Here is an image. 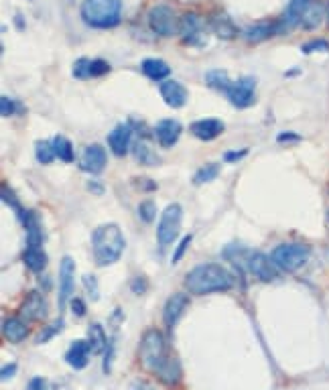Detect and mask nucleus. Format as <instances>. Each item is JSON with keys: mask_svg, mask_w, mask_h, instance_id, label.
Wrapping results in <instances>:
<instances>
[{"mask_svg": "<svg viewBox=\"0 0 329 390\" xmlns=\"http://www.w3.org/2000/svg\"><path fill=\"white\" fill-rule=\"evenodd\" d=\"M224 96L230 100L234 108H250L256 102V79L248 78V76L232 79V83L226 88Z\"/></svg>", "mask_w": 329, "mask_h": 390, "instance_id": "6e6552de", "label": "nucleus"}, {"mask_svg": "<svg viewBox=\"0 0 329 390\" xmlns=\"http://www.w3.org/2000/svg\"><path fill=\"white\" fill-rule=\"evenodd\" d=\"M128 390H156V389L153 386V384H149L147 380H140V378H138V380H133V384L128 386Z\"/></svg>", "mask_w": 329, "mask_h": 390, "instance_id": "37998d69", "label": "nucleus"}, {"mask_svg": "<svg viewBox=\"0 0 329 390\" xmlns=\"http://www.w3.org/2000/svg\"><path fill=\"white\" fill-rule=\"evenodd\" d=\"M325 8H328V20H329V4H328V6H325Z\"/></svg>", "mask_w": 329, "mask_h": 390, "instance_id": "8fccbe9b", "label": "nucleus"}, {"mask_svg": "<svg viewBox=\"0 0 329 390\" xmlns=\"http://www.w3.org/2000/svg\"><path fill=\"white\" fill-rule=\"evenodd\" d=\"M53 142V149H55V156H58L59 161H63V163H74V159H76V153H74V144H72V140L65 137H58L51 140Z\"/></svg>", "mask_w": 329, "mask_h": 390, "instance_id": "c85d7f7f", "label": "nucleus"}, {"mask_svg": "<svg viewBox=\"0 0 329 390\" xmlns=\"http://www.w3.org/2000/svg\"><path fill=\"white\" fill-rule=\"evenodd\" d=\"M220 175V165L217 163H206L203 167H199L195 171L194 183L195 185H203V183H212L213 179H217Z\"/></svg>", "mask_w": 329, "mask_h": 390, "instance_id": "2f4dec72", "label": "nucleus"}, {"mask_svg": "<svg viewBox=\"0 0 329 390\" xmlns=\"http://www.w3.org/2000/svg\"><path fill=\"white\" fill-rule=\"evenodd\" d=\"M234 287L232 273L215 262H203L194 267L185 274V289L192 295H212V292H226Z\"/></svg>", "mask_w": 329, "mask_h": 390, "instance_id": "f03ea898", "label": "nucleus"}, {"mask_svg": "<svg viewBox=\"0 0 329 390\" xmlns=\"http://www.w3.org/2000/svg\"><path fill=\"white\" fill-rule=\"evenodd\" d=\"M140 69H142V74L151 79V81H161V83L171 76V67H169V63L156 58L142 59Z\"/></svg>", "mask_w": 329, "mask_h": 390, "instance_id": "5701e85b", "label": "nucleus"}, {"mask_svg": "<svg viewBox=\"0 0 329 390\" xmlns=\"http://www.w3.org/2000/svg\"><path fill=\"white\" fill-rule=\"evenodd\" d=\"M246 264H248V271L258 281H262V283H274V281H278V269L272 262L271 256H267L264 253H248Z\"/></svg>", "mask_w": 329, "mask_h": 390, "instance_id": "9d476101", "label": "nucleus"}, {"mask_svg": "<svg viewBox=\"0 0 329 390\" xmlns=\"http://www.w3.org/2000/svg\"><path fill=\"white\" fill-rule=\"evenodd\" d=\"M31 2H33V0H31Z\"/></svg>", "mask_w": 329, "mask_h": 390, "instance_id": "603ef678", "label": "nucleus"}, {"mask_svg": "<svg viewBox=\"0 0 329 390\" xmlns=\"http://www.w3.org/2000/svg\"><path fill=\"white\" fill-rule=\"evenodd\" d=\"M15 374H17V364H8V366L2 368V376H0V378H2V380H8V378H13Z\"/></svg>", "mask_w": 329, "mask_h": 390, "instance_id": "49530a36", "label": "nucleus"}, {"mask_svg": "<svg viewBox=\"0 0 329 390\" xmlns=\"http://www.w3.org/2000/svg\"><path fill=\"white\" fill-rule=\"evenodd\" d=\"M244 39L250 41V43H258V41L271 39L276 33V22H258V25H252L248 29L242 31Z\"/></svg>", "mask_w": 329, "mask_h": 390, "instance_id": "a878e982", "label": "nucleus"}, {"mask_svg": "<svg viewBox=\"0 0 329 390\" xmlns=\"http://www.w3.org/2000/svg\"><path fill=\"white\" fill-rule=\"evenodd\" d=\"M325 17H328V8H325L321 2L313 0L309 6H307V11L303 13L301 29H305V31H313V29H317V27L323 22Z\"/></svg>", "mask_w": 329, "mask_h": 390, "instance_id": "b1692460", "label": "nucleus"}, {"mask_svg": "<svg viewBox=\"0 0 329 390\" xmlns=\"http://www.w3.org/2000/svg\"><path fill=\"white\" fill-rule=\"evenodd\" d=\"M90 354H92V348L86 339H78L69 346V350L65 354V362L74 368V370H81L88 366L90 362Z\"/></svg>", "mask_w": 329, "mask_h": 390, "instance_id": "412c9836", "label": "nucleus"}, {"mask_svg": "<svg viewBox=\"0 0 329 390\" xmlns=\"http://www.w3.org/2000/svg\"><path fill=\"white\" fill-rule=\"evenodd\" d=\"M242 156H246V151H230L224 155V159H226V163H238Z\"/></svg>", "mask_w": 329, "mask_h": 390, "instance_id": "a18cd8bd", "label": "nucleus"}, {"mask_svg": "<svg viewBox=\"0 0 329 390\" xmlns=\"http://www.w3.org/2000/svg\"><path fill=\"white\" fill-rule=\"evenodd\" d=\"M108 147L116 156L126 155L133 147V126L128 122L114 126V130H110L108 135Z\"/></svg>", "mask_w": 329, "mask_h": 390, "instance_id": "f3484780", "label": "nucleus"}, {"mask_svg": "<svg viewBox=\"0 0 329 390\" xmlns=\"http://www.w3.org/2000/svg\"><path fill=\"white\" fill-rule=\"evenodd\" d=\"M192 240H194V236L192 234H187V236H183L181 238V242H179V246H177V250H175V254H173V264H177L179 260H181V256L185 254V250L189 248V244H192Z\"/></svg>", "mask_w": 329, "mask_h": 390, "instance_id": "ea45409f", "label": "nucleus"}, {"mask_svg": "<svg viewBox=\"0 0 329 390\" xmlns=\"http://www.w3.org/2000/svg\"><path fill=\"white\" fill-rule=\"evenodd\" d=\"M27 390H47V380L41 378V376H35V378H31Z\"/></svg>", "mask_w": 329, "mask_h": 390, "instance_id": "79ce46f5", "label": "nucleus"}, {"mask_svg": "<svg viewBox=\"0 0 329 390\" xmlns=\"http://www.w3.org/2000/svg\"><path fill=\"white\" fill-rule=\"evenodd\" d=\"M138 217L145 222V224H151L153 220L156 217V206L151 201V199H147V201H140V206H138Z\"/></svg>", "mask_w": 329, "mask_h": 390, "instance_id": "f704fd0d", "label": "nucleus"}, {"mask_svg": "<svg viewBox=\"0 0 329 390\" xmlns=\"http://www.w3.org/2000/svg\"><path fill=\"white\" fill-rule=\"evenodd\" d=\"M145 289H147V281L142 276H136L135 281H133V291H135V295H142Z\"/></svg>", "mask_w": 329, "mask_h": 390, "instance_id": "c03bdc74", "label": "nucleus"}, {"mask_svg": "<svg viewBox=\"0 0 329 390\" xmlns=\"http://www.w3.org/2000/svg\"><path fill=\"white\" fill-rule=\"evenodd\" d=\"M61 330H63V321L59 319V321H55L53 325H49L45 332H41L39 335H37V344H47V342H49V337H53V335L61 332Z\"/></svg>", "mask_w": 329, "mask_h": 390, "instance_id": "58836bf2", "label": "nucleus"}, {"mask_svg": "<svg viewBox=\"0 0 329 390\" xmlns=\"http://www.w3.org/2000/svg\"><path fill=\"white\" fill-rule=\"evenodd\" d=\"M140 362L149 372H153L161 382L167 386H175L181 380V366L169 354L167 339L159 330L145 332L140 339Z\"/></svg>", "mask_w": 329, "mask_h": 390, "instance_id": "f257e3e1", "label": "nucleus"}, {"mask_svg": "<svg viewBox=\"0 0 329 390\" xmlns=\"http://www.w3.org/2000/svg\"><path fill=\"white\" fill-rule=\"evenodd\" d=\"M47 315V301L39 291H33L20 307V317L25 321H39Z\"/></svg>", "mask_w": 329, "mask_h": 390, "instance_id": "aec40b11", "label": "nucleus"}, {"mask_svg": "<svg viewBox=\"0 0 329 390\" xmlns=\"http://www.w3.org/2000/svg\"><path fill=\"white\" fill-rule=\"evenodd\" d=\"M69 307H72V313H74L76 317H83V315H86V303H83L81 299H78V297L69 301Z\"/></svg>", "mask_w": 329, "mask_h": 390, "instance_id": "a19ab883", "label": "nucleus"}, {"mask_svg": "<svg viewBox=\"0 0 329 390\" xmlns=\"http://www.w3.org/2000/svg\"><path fill=\"white\" fill-rule=\"evenodd\" d=\"M272 262L283 273H297L311 258V246L305 242H283L271 253Z\"/></svg>", "mask_w": 329, "mask_h": 390, "instance_id": "39448f33", "label": "nucleus"}, {"mask_svg": "<svg viewBox=\"0 0 329 390\" xmlns=\"http://www.w3.org/2000/svg\"><path fill=\"white\" fill-rule=\"evenodd\" d=\"M276 140H278V142H299L301 137H299V135H293V133H283V135L276 137Z\"/></svg>", "mask_w": 329, "mask_h": 390, "instance_id": "de8ad7c7", "label": "nucleus"}, {"mask_svg": "<svg viewBox=\"0 0 329 390\" xmlns=\"http://www.w3.org/2000/svg\"><path fill=\"white\" fill-rule=\"evenodd\" d=\"M187 305H189V297L185 292H175L167 299L165 309H163V321H165L167 332H173L177 321L181 319V315L187 309Z\"/></svg>", "mask_w": 329, "mask_h": 390, "instance_id": "2eb2a0df", "label": "nucleus"}, {"mask_svg": "<svg viewBox=\"0 0 329 390\" xmlns=\"http://www.w3.org/2000/svg\"><path fill=\"white\" fill-rule=\"evenodd\" d=\"M79 15L92 29H114L122 19V0H83Z\"/></svg>", "mask_w": 329, "mask_h": 390, "instance_id": "20e7f679", "label": "nucleus"}, {"mask_svg": "<svg viewBox=\"0 0 329 390\" xmlns=\"http://www.w3.org/2000/svg\"><path fill=\"white\" fill-rule=\"evenodd\" d=\"M74 276H76V262L72 256H63L59 264V309H65V305L74 299Z\"/></svg>", "mask_w": 329, "mask_h": 390, "instance_id": "1a4fd4ad", "label": "nucleus"}, {"mask_svg": "<svg viewBox=\"0 0 329 390\" xmlns=\"http://www.w3.org/2000/svg\"><path fill=\"white\" fill-rule=\"evenodd\" d=\"M147 20H149V27L151 31L159 35V37H173V35H179V19L173 13L171 6L167 4H155L149 15H147Z\"/></svg>", "mask_w": 329, "mask_h": 390, "instance_id": "0eeeda50", "label": "nucleus"}, {"mask_svg": "<svg viewBox=\"0 0 329 390\" xmlns=\"http://www.w3.org/2000/svg\"><path fill=\"white\" fill-rule=\"evenodd\" d=\"M106 163H108L106 149H104L102 144H98V142L88 144V147L83 149L81 156H79V169L86 171V173H90V175L102 173L104 167H106Z\"/></svg>", "mask_w": 329, "mask_h": 390, "instance_id": "ddd939ff", "label": "nucleus"}, {"mask_svg": "<svg viewBox=\"0 0 329 390\" xmlns=\"http://www.w3.org/2000/svg\"><path fill=\"white\" fill-rule=\"evenodd\" d=\"M110 72V63L104 59H90L79 58L74 67H72V76L78 79H90V78H102Z\"/></svg>", "mask_w": 329, "mask_h": 390, "instance_id": "4468645a", "label": "nucleus"}, {"mask_svg": "<svg viewBox=\"0 0 329 390\" xmlns=\"http://www.w3.org/2000/svg\"><path fill=\"white\" fill-rule=\"evenodd\" d=\"M15 112H17V104H15V100L8 96H0V114L4 118L8 116H15Z\"/></svg>", "mask_w": 329, "mask_h": 390, "instance_id": "4c0bfd02", "label": "nucleus"}, {"mask_svg": "<svg viewBox=\"0 0 329 390\" xmlns=\"http://www.w3.org/2000/svg\"><path fill=\"white\" fill-rule=\"evenodd\" d=\"M224 122L217 120V118H201V120H195L194 124L189 126L192 135L199 140H213L224 133Z\"/></svg>", "mask_w": 329, "mask_h": 390, "instance_id": "6ab92c4d", "label": "nucleus"}, {"mask_svg": "<svg viewBox=\"0 0 329 390\" xmlns=\"http://www.w3.org/2000/svg\"><path fill=\"white\" fill-rule=\"evenodd\" d=\"M2 335H4V339L11 342V344H20V342H25L27 335H29L27 321H25L22 317H8V319H4V323H2Z\"/></svg>", "mask_w": 329, "mask_h": 390, "instance_id": "4be33fe9", "label": "nucleus"}, {"mask_svg": "<svg viewBox=\"0 0 329 390\" xmlns=\"http://www.w3.org/2000/svg\"><path fill=\"white\" fill-rule=\"evenodd\" d=\"M81 283H83L86 291L90 295V299H92V301H98V299H100V285H98L96 276H94V274H83V276H81Z\"/></svg>", "mask_w": 329, "mask_h": 390, "instance_id": "e433bc0d", "label": "nucleus"}, {"mask_svg": "<svg viewBox=\"0 0 329 390\" xmlns=\"http://www.w3.org/2000/svg\"><path fill=\"white\" fill-rule=\"evenodd\" d=\"M159 92H161L163 102H165L169 108H183V106L187 104V98H189L185 86H181V83L175 81V79H165V81L159 86Z\"/></svg>", "mask_w": 329, "mask_h": 390, "instance_id": "a211bd4d", "label": "nucleus"}, {"mask_svg": "<svg viewBox=\"0 0 329 390\" xmlns=\"http://www.w3.org/2000/svg\"><path fill=\"white\" fill-rule=\"evenodd\" d=\"M2 201H4L6 206H11V208H13V210L17 212V215H19L20 220H25V215H27V212H25L22 208H20L19 199L15 197V194H13V191H11V189H8L6 185L2 187Z\"/></svg>", "mask_w": 329, "mask_h": 390, "instance_id": "c9c22d12", "label": "nucleus"}, {"mask_svg": "<svg viewBox=\"0 0 329 390\" xmlns=\"http://www.w3.org/2000/svg\"><path fill=\"white\" fill-rule=\"evenodd\" d=\"M133 155H135V159L140 165H149V167L159 165V156H156V153L147 144V142H142V140H138L135 147H133Z\"/></svg>", "mask_w": 329, "mask_h": 390, "instance_id": "c756f323", "label": "nucleus"}, {"mask_svg": "<svg viewBox=\"0 0 329 390\" xmlns=\"http://www.w3.org/2000/svg\"><path fill=\"white\" fill-rule=\"evenodd\" d=\"M179 37L185 45L203 43V20L197 13H185L179 17Z\"/></svg>", "mask_w": 329, "mask_h": 390, "instance_id": "9b49d317", "label": "nucleus"}, {"mask_svg": "<svg viewBox=\"0 0 329 390\" xmlns=\"http://www.w3.org/2000/svg\"><path fill=\"white\" fill-rule=\"evenodd\" d=\"M181 133H183V126H181L179 120H175V118H163V120L156 122L155 138L163 149H171V147H175L177 140L181 138Z\"/></svg>", "mask_w": 329, "mask_h": 390, "instance_id": "dca6fc26", "label": "nucleus"}, {"mask_svg": "<svg viewBox=\"0 0 329 390\" xmlns=\"http://www.w3.org/2000/svg\"><path fill=\"white\" fill-rule=\"evenodd\" d=\"M328 222H329V212H328Z\"/></svg>", "mask_w": 329, "mask_h": 390, "instance_id": "3c124183", "label": "nucleus"}, {"mask_svg": "<svg viewBox=\"0 0 329 390\" xmlns=\"http://www.w3.org/2000/svg\"><path fill=\"white\" fill-rule=\"evenodd\" d=\"M206 83L213 88V90H217V92H226V88L232 83V79L228 76V72H224V69H212V72H208L206 74Z\"/></svg>", "mask_w": 329, "mask_h": 390, "instance_id": "7c9ffc66", "label": "nucleus"}, {"mask_svg": "<svg viewBox=\"0 0 329 390\" xmlns=\"http://www.w3.org/2000/svg\"><path fill=\"white\" fill-rule=\"evenodd\" d=\"M22 260L31 273H43V269L47 267V254L43 248H25Z\"/></svg>", "mask_w": 329, "mask_h": 390, "instance_id": "bb28decb", "label": "nucleus"}, {"mask_svg": "<svg viewBox=\"0 0 329 390\" xmlns=\"http://www.w3.org/2000/svg\"><path fill=\"white\" fill-rule=\"evenodd\" d=\"M311 2L313 0H290L287 11L283 13V17L278 20H274L276 22V33L278 35H285V33L293 31L295 27H301L303 13L307 11V6H309Z\"/></svg>", "mask_w": 329, "mask_h": 390, "instance_id": "f8f14e48", "label": "nucleus"}, {"mask_svg": "<svg viewBox=\"0 0 329 390\" xmlns=\"http://www.w3.org/2000/svg\"><path fill=\"white\" fill-rule=\"evenodd\" d=\"M35 156H37V161H39L41 165L53 163V159H55L53 142H49V140H37V144H35Z\"/></svg>", "mask_w": 329, "mask_h": 390, "instance_id": "473e14b6", "label": "nucleus"}, {"mask_svg": "<svg viewBox=\"0 0 329 390\" xmlns=\"http://www.w3.org/2000/svg\"><path fill=\"white\" fill-rule=\"evenodd\" d=\"M181 220H183V208L179 203H169L165 212L161 214L159 226H156V242H159L161 253L173 246V242L181 232Z\"/></svg>", "mask_w": 329, "mask_h": 390, "instance_id": "423d86ee", "label": "nucleus"}, {"mask_svg": "<svg viewBox=\"0 0 329 390\" xmlns=\"http://www.w3.org/2000/svg\"><path fill=\"white\" fill-rule=\"evenodd\" d=\"M301 51L305 55H311V53H329V41L325 39H313L305 45H301Z\"/></svg>", "mask_w": 329, "mask_h": 390, "instance_id": "72a5a7b5", "label": "nucleus"}, {"mask_svg": "<svg viewBox=\"0 0 329 390\" xmlns=\"http://www.w3.org/2000/svg\"><path fill=\"white\" fill-rule=\"evenodd\" d=\"M210 27H212V31L217 35V37H222V39H234L236 35H238V27L234 25V20L228 17V15H224V13H215L212 19H210Z\"/></svg>", "mask_w": 329, "mask_h": 390, "instance_id": "393cba45", "label": "nucleus"}, {"mask_svg": "<svg viewBox=\"0 0 329 390\" xmlns=\"http://www.w3.org/2000/svg\"><path fill=\"white\" fill-rule=\"evenodd\" d=\"M126 238L118 224H102L92 234V253L98 267H110L120 260Z\"/></svg>", "mask_w": 329, "mask_h": 390, "instance_id": "7ed1b4c3", "label": "nucleus"}, {"mask_svg": "<svg viewBox=\"0 0 329 390\" xmlns=\"http://www.w3.org/2000/svg\"><path fill=\"white\" fill-rule=\"evenodd\" d=\"M53 390H69V389H67V384H58Z\"/></svg>", "mask_w": 329, "mask_h": 390, "instance_id": "09e8293b", "label": "nucleus"}, {"mask_svg": "<svg viewBox=\"0 0 329 390\" xmlns=\"http://www.w3.org/2000/svg\"><path fill=\"white\" fill-rule=\"evenodd\" d=\"M88 344L92 348V354H102L108 348V335L100 323H92L88 328Z\"/></svg>", "mask_w": 329, "mask_h": 390, "instance_id": "cd10ccee", "label": "nucleus"}]
</instances>
